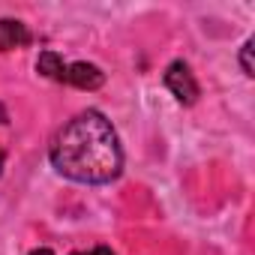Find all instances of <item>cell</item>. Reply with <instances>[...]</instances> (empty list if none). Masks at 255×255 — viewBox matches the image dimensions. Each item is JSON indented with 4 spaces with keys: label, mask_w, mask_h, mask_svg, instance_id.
Returning a JSON list of instances; mask_svg holds the SVG:
<instances>
[{
    "label": "cell",
    "mask_w": 255,
    "mask_h": 255,
    "mask_svg": "<svg viewBox=\"0 0 255 255\" xmlns=\"http://www.w3.org/2000/svg\"><path fill=\"white\" fill-rule=\"evenodd\" d=\"M3 159H6V153H3V147H0V171H3Z\"/></svg>",
    "instance_id": "obj_10"
},
{
    "label": "cell",
    "mask_w": 255,
    "mask_h": 255,
    "mask_svg": "<svg viewBox=\"0 0 255 255\" xmlns=\"http://www.w3.org/2000/svg\"><path fill=\"white\" fill-rule=\"evenodd\" d=\"M30 255H54V252H51V249H48V246H39V249H33V252H30Z\"/></svg>",
    "instance_id": "obj_8"
},
{
    "label": "cell",
    "mask_w": 255,
    "mask_h": 255,
    "mask_svg": "<svg viewBox=\"0 0 255 255\" xmlns=\"http://www.w3.org/2000/svg\"><path fill=\"white\" fill-rule=\"evenodd\" d=\"M69 255H114L108 246H96V249H87V252H69Z\"/></svg>",
    "instance_id": "obj_7"
},
{
    "label": "cell",
    "mask_w": 255,
    "mask_h": 255,
    "mask_svg": "<svg viewBox=\"0 0 255 255\" xmlns=\"http://www.w3.org/2000/svg\"><path fill=\"white\" fill-rule=\"evenodd\" d=\"M51 165L57 174L75 183H111L123 168V150L114 126L99 111L75 114L51 141Z\"/></svg>",
    "instance_id": "obj_1"
},
{
    "label": "cell",
    "mask_w": 255,
    "mask_h": 255,
    "mask_svg": "<svg viewBox=\"0 0 255 255\" xmlns=\"http://www.w3.org/2000/svg\"><path fill=\"white\" fill-rule=\"evenodd\" d=\"M24 45H30L27 24H21L15 18H0V51H12V48H24Z\"/></svg>",
    "instance_id": "obj_4"
},
{
    "label": "cell",
    "mask_w": 255,
    "mask_h": 255,
    "mask_svg": "<svg viewBox=\"0 0 255 255\" xmlns=\"http://www.w3.org/2000/svg\"><path fill=\"white\" fill-rule=\"evenodd\" d=\"M36 72L39 75H45V78H51V81H63V72H66V63H63V57L57 54V51H42L39 54V60H36Z\"/></svg>",
    "instance_id": "obj_5"
},
{
    "label": "cell",
    "mask_w": 255,
    "mask_h": 255,
    "mask_svg": "<svg viewBox=\"0 0 255 255\" xmlns=\"http://www.w3.org/2000/svg\"><path fill=\"white\" fill-rule=\"evenodd\" d=\"M63 81L72 84V87H78V90H99V87L105 84V72H102L96 63L78 60V63H69V66H66Z\"/></svg>",
    "instance_id": "obj_3"
},
{
    "label": "cell",
    "mask_w": 255,
    "mask_h": 255,
    "mask_svg": "<svg viewBox=\"0 0 255 255\" xmlns=\"http://www.w3.org/2000/svg\"><path fill=\"white\" fill-rule=\"evenodd\" d=\"M252 45H255V42H252V39H246V42H243V48H240V69H243V75H246V78H252V75H255V66H252Z\"/></svg>",
    "instance_id": "obj_6"
},
{
    "label": "cell",
    "mask_w": 255,
    "mask_h": 255,
    "mask_svg": "<svg viewBox=\"0 0 255 255\" xmlns=\"http://www.w3.org/2000/svg\"><path fill=\"white\" fill-rule=\"evenodd\" d=\"M6 120H9V117H6V108L0 105V123H6Z\"/></svg>",
    "instance_id": "obj_9"
},
{
    "label": "cell",
    "mask_w": 255,
    "mask_h": 255,
    "mask_svg": "<svg viewBox=\"0 0 255 255\" xmlns=\"http://www.w3.org/2000/svg\"><path fill=\"white\" fill-rule=\"evenodd\" d=\"M162 81H165V87L171 90V96H174L180 105H192V102L198 99V81H195V75H192L189 63H183V60L168 63V69H165Z\"/></svg>",
    "instance_id": "obj_2"
}]
</instances>
